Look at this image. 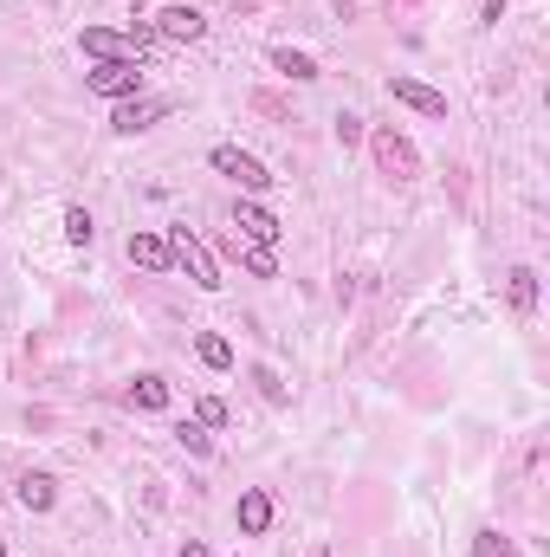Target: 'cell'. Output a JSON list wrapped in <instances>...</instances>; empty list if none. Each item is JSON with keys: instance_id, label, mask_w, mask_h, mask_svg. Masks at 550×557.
Returning a JSON list of instances; mask_svg holds the SVG:
<instances>
[{"instance_id": "9c48e42d", "label": "cell", "mask_w": 550, "mask_h": 557, "mask_svg": "<svg viewBox=\"0 0 550 557\" xmlns=\"http://www.w3.org/2000/svg\"><path fill=\"white\" fill-rule=\"evenodd\" d=\"M162 111H169V104H162V98H143V91H136V98H123V104H117V117H110V130H117V137H136V130H149V124H156Z\"/></svg>"}, {"instance_id": "7c38bea8", "label": "cell", "mask_w": 550, "mask_h": 557, "mask_svg": "<svg viewBox=\"0 0 550 557\" xmlns=\"http://www.w3.org/2000/svg\"><path fill=\"white\" fill-rule=\"evenodd\" d=\"M13 499H20L26 512H52V506H59V480H52V473H20Z\"/></svg>"}, {"instance_id": "ac0fdd59", "label": "cell", "mask_w": 550, "mask_h": 557, "mask_svg": "<svg viewBox=\"0 0 550 557\" xmlns=\"http://www.w3.org/2000/svg\"><path fill=\"white\" fill-rule=\"evenodd\" d=\"M91 234H98V221H91L85 208H65V240H72V247H91Z\"/></svg>"}, {"instance_id": "ffe728a7", "label": "cell", "mask_w": 550, "mask_h": 557, "mask_svg": "<svg viewBox=\"0 0 550 557\" xmlns=\"http://www.w3.org/2000/svg\"><path fill=\"white\" fill-rule=\"evenodd\" d=\"M473 557H512V538H499L486 525V532H473Z\"/></svg>"}, {"instance_id": "e0dca14e", "label": "cell", "mask_w": 550, "mask_h": 557, "mask_svg": "<svg viewBox=\"0 0 550 557\" xmlns=\"http://www.w3.org/2000/svg\"><path fill=\"white\" fill-rule=\"evenodd\" d=\"M272 65H279L285 78H298V85H311V78H318V65H311V52H292V46H279V52H272Z\"/></svg>"}, {"instance_id": "d6986e66", "label": "cell", "mask_w": 550, "mask_h": 557, "mask_svg": "<svg viewBox=\"0 0 550 557\" xmlns=\"http://www.w3.org/2000/svg\"><path fill=\"white\" fill-rule=\"evenodd\" d=\"M175 441H182V447H188V454H201V460H208V454H214V434H208V428H201V421H182V428H175Z\"/></svg>"}, {"instance_id": "4fadbf2b", "label": "cell", "mask_w": 550, "mask_h": 557, "mask_svg": "<svg viewBox=\"0 0 550 557\" xmlns=\"http://www.w3.org/2000/svg\"><path fill=\"white\" fill-rule=\"evenodd\" d=\"M227 253H233V260H240L253 279H279V253L259 247V240H240V234H233V240H227Z\"/></svg>"}, {"instance_id": "603a6c76", "label": "cell", "mask_w": 550, "mask_h": 557, "mask_svg": "<svg viewBox=\"0 0 550 557\" xmlns=\"http://www.w3.org/2000/svg\"><path fill=\"white\" fill-rule=\"evenodd\" d=\"M182 557H208V545H195V538H188V545H182Z\"/></svg>"}, {"instance_id": "5b68a950", "label": "cell", "mask_w": 550, "mask_h": 557, "mask_svg": "<svg viewBox=\"0 0 550 557\" xmlns=\"http://www.w3.org/2000/svg\"><path fill=\"white\" fill-rule=\"evenodd\" d=\"M85 85L98 91V98H110V104H123V98H136V91H143V72H136L130 59H98L85 72Z\"/></svg>"}, {"instance_id": "5bb4252c", "label": "cell", "mask_w": 550, "mask_h": 557, "mask_svg": "<svg viewBox=\"0 0 550 557\" xmlns=\"http://www.w3.org/2000/svg\"><path fill=\"white\" fill-rule=\"evenodd\" d=\"M505 292H512V311H518V318H531V311H538V273H531V266H512Z\"/></svg>"}, {"instance_id": "ba28073f", "label": "cell", "mask_w": 550, "mask_h": 557, "mask_svg": "<svg viewBox=\"0 0 550 557\" xmlns=\"http://www.w3.org/2000/svg\"><path fill=\"white\" fill-rule=\"evenodd\" d=\"M389 98L408 104V111H421V117H447V91L421 85V78H389Z\"/></svg>"}, {"instance_id": "9a60e30c", "label": "cell", "mask_w": 550, "mask_h": 557, "mask_svg": "<svg viewBox=\"0 0 550 557\" xmlns=\"http://www.w3.org/2000/svg\"><path fill=\"white\" fill-rule=\"evenodd\" d=\"M195 357L208 363V370H233V344H227L220 331H201V337H195Z\"/></svg>"}, {"instance_id": "d4e9b609", "label": "cell", "mask_w": 550, "mask_h": 557, "mask_svg": "<svg viewBox=\"0 0 550 557\" xmlns=\"http://www.w3.org/2000/svg\"><path fill=\"white\" fill-rule=\"evenodd\" d=\"M0 557H7V538H0Z\"/></svg>"}, {"instance_id": "7a4b0ae2", "label": "cell", "mask_w": 550, "mask_h": 557, "mask_svg": "<svg viewBox=\"0 0 550 557\" xmlns=\"http://www.w3.org/2000/svg\"><path fill=\"white\" fill-rule=\"evenodd\" d=\"M369 156H376V169L389 175V182H415L421 175V156H415V143L402 137V130H369Z\"/></svg>"}, {"instance_id": "2e32d148", "label": "cell", "mask_w": 550, "mask_h": 557, "mask_svg": "<svg viewBox=\"0 0 550 557\" xmlns=\"http://www.w3.org/2000/svg\"><path fill=\"white\" fill-rule=\"evenodd\" d=\"M130 402H136V409H149V415L169 409V383H162V376H136V383H130Z\"/></svg>"}, {"instance_id": "8fae6325", "label": "cell", "mask_w": 550, "mask_h": 557, "mask_svg": "<svg viewBox=\"0 0 550 557\" xmlns=\"http://www.w3.org/2000/svg\"><path fill=\"white\" fill-rule=\"evenodd\" d=\"M240 532L246 538H266L272 532V493H266V486H246V493H240Z\"/></svg>"}, {"instance_id": "30bf717a", "label": "cell", "mask_w": 550, "mask_h": 557, "mask_svg": "<svg viewBox=\"0 0 550 557\" xmlns=\"http://www.w3.org/2000/svg\"><path fill=\"white\" fill-rule=\"evenodd\" d=\"M130 260L143 273H175V253H169V234H130Z\"/></svg>"}, {"instance_id": "277c9868", "label": "cell", "mask_w": 550, "mask_h": 557, "mask_svg": "<svg viewBox=\"0 0 550 557\" xmlns=\"http://www.w3.org/2000/svg\"><path fill=\"white\" fill-rule=\"evenodd\" d=\"M208 162L227 175V182H240V195H266V188H272V169H266V162L246 156V149H233V143H214Z\"/></svg>"}, {"instance_id": "8992f818", "label": "cell", "mask_w": 550, "mask_h": 557, "mask_svg": "<svg viewBox=\"0 0 550 557\" xmlns=\"http://www.w3.org/2000/svg\"><path fill=\"white\" fill-rule=\"evenodd\" d=\"M233 234H240V240H259V247H279L285 227H279V214H272V208H259V201L246 195V201H233Z\"/></svg>"}, {"instance_id": "7402d4cb", "label": "cell", "mask_w": 550, "mask_h": 557, "mask_svg": "<svg viewBox=\"0 0 550 557\" xmlns=\"http://www.w3.org/2000/svg\"><path fill=\"white\" fill-rule=\"evenodd\" d=\"M337 143H343V149H350V143H363V117H350V111H343V117H337Z\"/></svg>"}, {"instance_id": "3957f363", "label": "cell", "mask_w": 550, "mask_h": 557, "mask_svg": "<svg viewBox=\"0 0 550 557\" xmlns=\"http://www.w3.org/2000/svg\"><path fill=\"white\" fill-rule=\"evenodd\" d=\"M169 253H175V266H182V273L195 279L201 292H220V266H214V253L201 247L195 227H169Z\"/></svg>"}, {"instance_id": "44dd1931", "label": "cell", "mask_w": 550, "mask_h": 557, "mask_svg": "<svg viewBox=\"0 0 550 557\" xmlns=\"http://www.w3.org/2000/svg\"><path fill=\"white\" fill-rule=\"evenodd\" d=\"M195 421H201V428H227V402H220V396H201V402H195Z\"/></svg>"}, {"instance_id": "6da1fadb", "label": "cell", "mask_w": 550, "mask_h": 557, "mask_svg": "<svg viewBox=\"0 0 550 557\" xmlns=\"http://www.w3.org/2000/svg\"><path fill=\"white\" fill-rule=\"evenodd\" d=\"M78 46L91 52V59H149V52L162 46L156 33H143V26H136V33H110V26H85V33H78Z\"/></svg>"}, {"instance_id": "cb8c5ba5", "label": "cell", "mask_w": 550, "mask_h": 557, "mask_svg": "<svg viewBox=\"0 0 550 557\" xmlns=\"http://www.w3.org/2000/svg\"><path fill=\"white\" fill-rule=\"evenodd\" d=\"M311 557H330V551H324V545H318V551H311Z\"/></svg>"}, {"instance_id": "52a82bcc", "label": "cell", "mask_w": 550, "mask_h": 557, "mask_svg": "<svg viewBox=\"0 0 550 557\" xmlns=\"http://www.w3.org/2000/svg\"><path fill=\"white\" fill-rule=\"evenodd\" d=\"M201 33H208V20H201L195 7H182V0L156 13V39H169V46H195Z\"/></svg>"}]
</instances>
